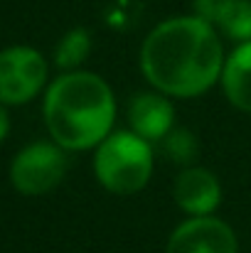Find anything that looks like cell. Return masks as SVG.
I'll list each match as a JSON object with an SVG mask.
<instances>
[{
  "label": "cell",
  "instance_id": "4fadbf2b",
  "mask_svg": "<svg viewBox=\"0 0 251 253\" xmlns=\"http://www.w3.org/2000/svg\"><path fill=\"white\" fill-rule=\"evenodd\" d=\"M192 2H195V15H197V17H202V20L217 25L219 15L224 12V7H227L232 0H192Z\"/></svg>",
  "mask_w": 251,
  "mask_h": 253
},
{
  "label": "cell",
  "instance_id": "9c48e42d",
  "mask_svg": "<svg viewBox=\"0 0 251 253\" xmlns=\"http://www.w3.org/2000/svg\"><path fill=\"white\" fill-rule=\"evenodd\" d=\"M219 84L227 101L237 111L251 113V40L239 42L227 54Z\"/></svg>",
  "mask_w": 251,
  "mask_h": 253
},
{
  "label": "cell",
  "instance_id": "7c38bea8",
  "mask_svg": "<svg viewBox=\"0 0 251 253\" xmlns=\"http://www.w3.org/2000/svg\"><path fill=\"white\" fill-rule=\"evenodd\" d=\"M222 35L234 42L251 40V0H232L214 25Z\"/></svg>",
  "mask_w": 251,
  "mask_h": 253
},
{
  "label": "cell",
  "instance_id": "5b68a950",
  "mask_svg": "<svg viewBox=\"0 0 251 253\" xmlns=\"http://www.w3.org/2000/svg\"><path fill=\"white\" fill-rule=\"evenodd\" d=\"M47 59L40 49L12 44L0 49V103L22 106L40 96L47 86Z\"/></svg>",
  "mask_w": 251,
  "mask_h": 253
},
{
  "label": "cell",
  "instance_id": "8992f818",
  "mask_svg": "<svg viewBox=\"0 0 251 253\" xmlns=\"http://www.w3.org/2000/svg\"><path fill=\"white\" fill-rule=\"evenodd\" d=\"M165 253H239V239L234 229L214 214L187 216L172 229Z\"/></svg>",
  "mask_w": 251,
  "mask_h": 253
},
{
  "label": "cell",
  "instance_id": "5bb4252c",
  "mask_svg": "<svg viewBox=\"0 0 251 253\" xmlns=\"http://www.w3.org/2000/svg\"><path fill=\"white\" fill-rule=\"evenodd\" d=\"M10 128H12V121H10L7 106H2V103H0V145L7 140V135H10Z\"/></svg>",
  "mask_w": 251,
  "mask_h": 253
},
{
  "label": "cell",
  "instance_id": "7a4b0ae2",
  "mask_svg": "<svg viewBox=\"0 0 251 253\" xmlns=\"http://www.w3.org/2000/svg\"><path fill=\"white\" fill-rule=\"evenodd\" d=\"M45 126L67 153L96 148L116 123V96L94 72H62L45 91Z\"/></svg>",
  "mask_w": 251,
  "mask_h": 253
},
{
  "label": "cell",
  "instance_id": "52a82bcc",
  "mask_svg": "<svg viewBox=\"0 0 251 253\" xmlns=\"http://www.w3.org/2000/svg\"><path fill=\"white\" fill-rule=\"evenodd\" d=\"M172 199L187 216H207L222 204V182L212 169L190 165L177 172L172 182Z\"/></svg>",
  "mask_w": 251,
  "mask_h": 253
},
{
  "label": "cell",
  "instance_id": "30bf717a",
  "mask_svg": "<svg viewBox=\"0 0 251 253\" xmlns=\"http://www.w3.org/2000/svg\"><path fill=\"white\" fill-rule=\"evenodd\" d=\"M91 35L86 27H72L62 35V40L54 47V64L62 72L82 69V64L91 54Z\"/></svg>",
  "mask_w": 251,
  "mask_h": 253
},
{
  "label": "cell",
  "instance_id": "3957f363",
  "mask_svg": "<svg viewBox=\"0 0 251 253\" xmlns=\"http://www.w3.org/2000/svg\"><path fill=\"white\" fill-rule=\"evenodd\" d=\"M94 177L111 194H138L153 177V143L128 130H111L94 148Z\"/></svg>",
  "mask_w": 251,
  "mask_h": 253
},
{
  "label": "cell",
  "instance_id": "ba28073f",
  "mask_svg": "<svg viewBox=\"0 0 251 253\" xmlns=\"http://www.w3.org/2000/svg\"><path fill=\"white\" fill-rule=\"evenodd\" d=\"M128 128L148 143H160L167 133L177 126L175 123V106L172 98L160 91H138L128 101Z\"/></svg>",
  "mask_w": 251,
  "mask_h": 253
},
{
  "label": "cell",
  "instance_id": "6da1fadb",
  "mask_svg": "<svg viewBox=\"0 0 251 253\" xmlns=\"http://www.w3.org/2000/svg\"><path fill=\"white\" fill-rule=\"evenodd\" d=\"M224 47L217 27L197 15L155 25L141 44V72L170 98H195L222 79Z\"/></svg>",
  "mask_w": 251,
  "mask_h": 253
},
{
  "label": "cell",
  "instance_id": "8fae6325",
  "mask_svg": "<svg viewBox=\"0 0 251 253\" xmlns=\"http://www.w3.org/2000/svg\"><path fill=\"white\" fill-rule=\"evenodd\" d=\"M158 148H160V155L165 158L167 163H175L180 168L195 165L197 153H200L197 135L190 128H182V126H175L165 138L158 143Z\"/></svg>",
  "mask_w": 251,
  "mask_h": 253
},
{
  "label": "cell",
  "instance_id": "277c9868",
  "mask_svg": "<svg viewBox=\"0 0 251 253\" xmlns=\"http://www.w3.org/2000/svg\"><path fill=\"white\" fill-rule=\"evenodd\" d=\"M69 169V158L54 140H35L25 145L10 163V182L25 197L50 194L62 184Z\"/></svg>",
  "mask_w": 251,
  "mask_h": 253
}]
</instances>
